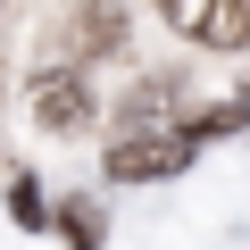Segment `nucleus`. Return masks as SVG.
<instances>
[{"instance_id":"3","label":"nucleus","mask_w":250,"mask_h":250,"mask_svg":"<svg viewBox=\"0 0 250 250\" xmlns=\"http://www.w3.org/2000/svg\"><path fill=\"white\" fill-rule=\"evenodd\" d=\"M25 108H34L42 134H75V125L92 117V83H83L75 67H50V75H34V83H25Z\"/></svg>"},{"instance_id":"1","label":"nucleus","mask_w":250,"mask_h":250,"mask_svg":"<svg viewBox=\"0 0 250 250\" xmlns=\"http://www.w3.org/2000/svg\"><path fill=\"white\" fill-rule=\"evenodd\" d=\"M192 125H125V134L108 142V175L117 184H159V175H184V159H192Z\"/></svg>"},{"instance_id":"4","label":"nucleus","mask_w":250,"mask_h":250,"mask_svg":"<svg viewBox=\"0 0 250 250\" xmlns=\"http://www.w3.org/2000/svg\"><path fill=\"white\" fill-rule=\"evenodd\" d=\"M117 42H125V17L108 9V0H100V9H75V42H67V50H92V59H108Z\"/></svg>"},{"instance_id":"2","label":"nucleus","mask_w":250,"mask_h":250,"mask_svg":"<svg viewBox=\"0 0 250 250\" xmlns=\"http://www.w3.org/2000/svg\"><path fill=\"white\" fill-rule=\"evenodd\" d=\"M159 17H167L184 42H208V50H250V0H159Z\"/></svg>"},{"instance_id":"5","label":"nucleus","mask_w":250,"mask_h":250,"mask_svg":"<svg viewBox=\"0 0 250 250\" xmlns=\"http://www.w3.org/2000/svg\"><path fill=\"white\" fill-rule=\"evenodd\" d=\"M59 225H67V242H75V250H100V217H92L83 200H67V208H59Z\"/></svg>"}]
</instances>
